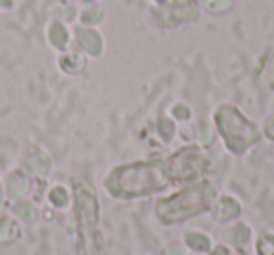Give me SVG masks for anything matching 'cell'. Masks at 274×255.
<instances>
[{
  "instance_id": "6da1fadb",
  "label": "cell",
  "mask_w": 274,
  "mask_h": 255,
  "mask_svg": "<svg viewBox=\"0 0 274 255\" xmlns=\"http://www.w3.org/2000/svg\"><path fill=\"white\" fill-rule=\"evenodd\" d=\"M167 176L169 171L162 163H135L115 171L109 180V188L116 195H141L164 188L169 180Z\"/></svg>"
},
{
  "instance_id": "7a4b0ae2",
  "label": "cell",
  "mask_w": 274,
  "mask_h": 255,
  "mask_svg": "<svg viewBox=\"0 0 274 255\" xmlns=\"http://www.w3.org/2000/svg\"><path fill=\"white\" fill-rule=\"evenodd\" d=\"M214 195V190L208 184L190 186L181 193L158 203V218L164 223H175L181 222L184 218L193 216L198 212L205 210Z\"/></svg>"
},
{
  "instance_id": "3957f363",
  "label": "cell",
  "mask_w": 274,
  "mask_h": 255,
  "mask_svg": "<svg viewBox=\"0 0 274 255\" xmlns=\"http://www.w3.org/2000/svg\"><path fill=\"white\" fill-rule=\"evenodd\" d=\"M171 167L167 169L175 179H193L195 174H199L203 171V158L201 154L195 152L193 148H188V150H182L177 156L171 158Z\"/></svg>"
},
{
  "instance_id": "277c9868",
  "label": "cell",
  "mask_w": 274,
  "mask_h": 255,
  "mask_svg": "<svg viewBox=\"0 0 274 255\" xmlns=\"http://www.w3.org/2000/svg\"><path fill=\"white\" fill-rule=\"evenodd\" d=\"M77 205H79L77 208H79V214H81L83 222L85 223L96 222V201H94V195L79 190L77 191Z\"/></svg>"
},
{
  "instance_id": "5b68a950",
  "label": "cell",
  "mask_w": 274,
  "mask_h": 255,
  "mask_svg": "<svg viewBox=\"0 0 274 255\" xmlns=\"http://www.w3.org/2000/svg\"><path fill=\"white\" fill-rule=\"evenodd\" d=\"M186 242L192 250H198L199 253H205L210 246V240L203 233H186Z\"/></svg>"
},
{
  "instance_id": "8992f818",
  "label": "cell",
  "mask_w": 274,
  "mask_h": 255,
  "mask_svg": "<svg viewBox=\"0 0 274 255\" xmlns=\"http://www.w3.org/2000/svg\"><path fill=\"white\" fill-rule=\"evenodd\" d=\"M259 255H274V237L269 233H263L258 239Z\"/></svg>"
},
{
  "instance_id": "52a82bcc",
  "label": "cell",
  "mask_w": 274,
  "mask_h": 255,
  "mask_svg": "<svg viewBox=\"0 0 274 255\" xmlns=\"http://www.w3.org/2000/svg\"><path fill=\"white\" fill-rule=\"evenodd\" d=\"M4 225L0 227V239H4V240H11V239H15L17 234H19V227H8L10 225V220H4Z\"/></svg>"
},
{
  "instance_id": "ba28073f",
  "label": "cell",
  "mask_w": 274,
  "mask_h": 255,
  "mask_svg": "<svg viewBox=\"0 0 274 255\" xmlns=\"http://www.w3.org/2000/svg\"><path fill=\"white\" fill-rule=\"evenodd\" d=\"M212 255H229V251L225 250L224 246H220V248H216V250L212 251Z\"/></svg>"
}]
</instances>
